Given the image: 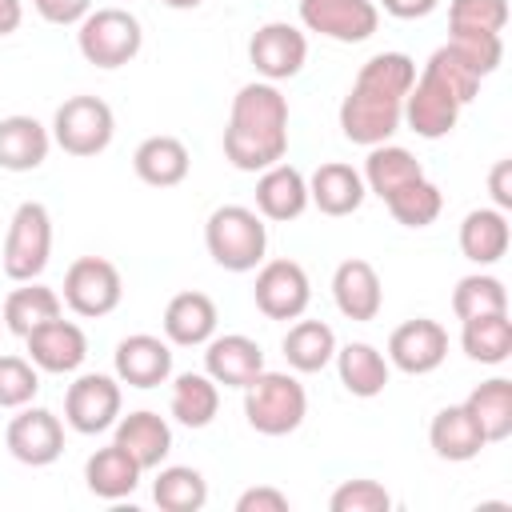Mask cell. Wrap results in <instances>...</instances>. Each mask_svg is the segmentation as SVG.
<instances>
[{
	"label": "cell",
	"mask_w": 512,
	"mask_h": 512,
	"mask_svg": "<svg viewBox=\"0 0 512 512\" xmlns=\"http://www.w3.org/2000/svg\"><path fill=\"white\" fill-rule=\"evenodd\" d=\"M164 8H176V12H192V8H200L204 0H160Z\"/></svg>",
	"instance_id": "obj_49"
},
{
	"label": "cell",
	"mask_w": 512,
	"mask_h": 512,
	"mask_svg": "<svg viewBox=\"0 0 512 512\" xmlns=\"http://www.w3.org/2000/svg\"><path fill=\"white\" fill-rule=\"evenodd\" d=\"M300 24L336 44H364L380 28L372 0H300Z\"/></svg>",
	"instance_id": "obj_11"
},
{
	"label": "cell",
	"mask_w": 512,
	"mask_h": 512,
	"mask_svg": "<svg viewBox=\"0 0 512 512\" xmlns=\"http://www.w3.org/2000/svg\"><path fill=\"white\" fill-rule=\"evenodd\" d=\"M48 256H52V216L40 200H24L8 220L0 268L8 280L24 284L48 268Z\"/></svg>",
	"instance_id": "obj_6"
},
{
	"label": "cell",
	"mask_w": 512,
	"mask_h": 512,
	"mask_svg": "<svg viewBox=\"0 0 512 512\" xmlns=\"http://www.w3.org/2000/svg\"><path fill=\"white\" fill-rule=\"evenodd\" d=\"M424 72L428 76H436L460 104H472L476 100V92H480V76H476V68L452 48V44H440L432 56H428V64H424Z\"/></svg>",
	"instance_id": "obj_39"
},
{
	"label": "cell",
	"mask_w": 512,
	"mask_h": 512,
	"mask_svg": "<svg viewBox=\"0 0 512 512\" xmlns=\"http://www.w3.org/2000/svg\"><path fill=\"white\" fill-rule=\"evenodd\" d=\"M416 80V60L408 52H376L360 64L348 96L340 100V132L360 144H384L404 124V96Z\"/></svg>",
	"instance_id": "obj_1"
},
{
	"label": "cell",
	"mask_w": 512,
	"mask_h": 512,
	"mask_svg": "<svg viewBox=\"0 0 512 512\" xmlns=\"http://www.w3.org/2000/svg\"><path fill=\"white\" fill-rule=\"evenodd\" d=\"M40 392V368L28 356H0V408H24Z\"/></svg>",
	"instance_id": "obj_40"
},
{
	"label": "cell",
	"mask_w": 512,
	"mask_h": 512,
	"mask_svg": "<svg viewBox=\"0 0 512 512\" xmlns=\"http://www.w3.org/2000/svg\"><path fill=\"white\" fill-rule=\"evenodd\" d=\"M152 500L164 512H200L208 504V480L192 464H168L152 480Z\"/></svg>",
	"instance_id": "obj_36"
},
{
	"label": "cell",
	"mask_w": 512,
	"mask_h": 512,
	"mask_svg": "<svg viewBox=\"0 0 512 512\" xmlns=\"http://www.w3.org/2000/svg\"><path fill=\"white\" fill-rule=\"evenodd\" d=\"M504 24H508V0H452L448 4V28L504 32Z\"/></svg>",
	"instance_id": "obj_42"
},
{
	"label": "cell",
	"mask_w": 512,
	"mask_h": 512,
	"mask_svg": "<svg viewBox=\"0 0 512 512\" xmlns=\"http://www.w3.org/2000/svg\"><path fill=\"white\" fill-rule=\"evenodd\" d=\"M332 360H336L340 384H344L352 396L372 400V396H380V392L388 388V372H392V364H388V356H384L380 348H372L368 340H352V344L336 348Z\"/></svg>",
	"instance_id": "obj_26"
},
{
	"label": "cell",
	"mask_w": 512,
	"mask_h": 512,
	"mask_svg": "<svg viewBox=\"0 0 512 512\" xmlns=\"http://www.w3.org/2000/svg\"><path fill=\"white\" fill-rule=\"evenodd\" d=\"M168 412L184 428H208L220 412V384L208 372H180L172 380Z\"/></svg>",
	"instance_id": "obj_30"
},
{
	"label": "cell",
	"mask_w": 512,
	"mask_h": 512,
	"mask_svg": "<svg viewBox=\"0 0 512 512\" xmlns=\"http://www.w3.org/2000/svg\"><path fill=\"white\" fill-rule=\"evenodd\" d=\"M452 312H456V320L484 316V312H508V288H504V280H496L488 272H472V276L456 280V288H452Z\"/></svg>",
	"instance_id": "obj_38"
},
{
	"label": "cell",
	"mask_w": 512,
	"mask_h": 512,
	"mask_svg": "<svg viewBox=\"0 0 512 512\" xmlns=\"http://www.w3.org/2000/svg\"><path fill=\"white\" fill-rule=\"evenodd\" d=\"M508 240H512V232H508V216L500 208H472L460 220V252H464V260H472L480 268L496 264L508 252Z\"/></svg>",
	"instance_id": "obj_29"
},
{
	"label": "cell",
	"mask_w": 512,
	"mask_h": 512,
	"mask_svg": "<svg viewBox=\"0 0 512 512\" xmlns=\"http://www.w3.org/2000/svg\"><path fill=\"white\" fill-rule=\"evenodd\" d=\"M76 48L96 68H124L144 48V28L128 8H92L76 24Z\"/></svg>",
	"instance_id": "obj_5"
},
{
	"label": "cell",
	"mask_w": 512,
	"mask_h": 512,
	"mask_svg": "<svg viewBox=\"0 0 512 512\" xmlns=\"http://www.w3.org/2000/svg\"><path fill=\"white\" fill-rule=\"evenodd\" d=\"M332 300H336L340 316H348V320H356V324L376 320L380 308H384L380 272H376L368 260H360V256L336 264V272H332Z\"/></svg>",
	"instance_id": "obj_18"
},
{
	"label": "cell",
	"mask_w": 512,
	"mask_h": 512,
	"mask_svg": "<svg viewBox=\"0 0 512 512\" xmlns=\"http://www.w3.org/2000/svg\"><path fill=\"white\" fill-rule=\"evenodd\" d=\"M248 60H252V68L268 84L292 80L304 68V60H308V36L296 24H288V20H268V24H260L252 32Z\"/></svg>",
	"instance_id": "obj_12"
},
{
	"label": "cell",
	"mask_w": 512,
	"mask_h": 512,
	"mask_svg": "<svg viewBox=\"0 0 512 512\" xmlns=\"http://www.w3.org/2000/svg\"><path fill=\"white\" fill-rule=\"evenodd\" d=\"M4 444H8L12 460H20V464H28V468H48V464H56L60 452H64V424H60L56 412L24 404V408L8 420Z\"/></svg>",
	"instance_id": "obj_13"
},
{
	"label": "cell",
	"mask_w": 512,
	"mask_h": 512,
	"mask_svg": "<svg viewBox=\"0 0 512 512\" xmlns=\"http://www.w3.org/2000/svg\"><path fill=\"white\" fill-rule=\"evenodd\" d=\"M360 176H364V188L384 200V196H392L400 184L424 176V168H420V160H416L408 148L384 140V144H372V148H368V160H364V172H360Z\"/></svg>",
	"instance_id": "obj_34"
},
{
	"label": "cell",
	"mask_w": 512,
	"mask_h": 512,
	"mask_svg": "<svg viewBox=\"0 0 512 512\" xmlns=\"http://www.w3.org/2000/svg\"><path fill=\"white\" fill-rule=\"evenodd\" d=\"M428 444H432V452H436L440 460H448V464L476 460V456L488 448L484 432L476 428V420L468 416L464 404H448V408H440V412L432 416V424H428Z\"/></svg>",
	"instance_id": "obj_24"
},
{
	"label": "cell",
	"mask_w": 512,
	"mask_h": 512,
	"mask_svg": "<svg viewBox=\"0 0 512 512\" xmlns=\"http://www.w3.org/2000/svg\"><path fill=\"white\" fill-rule=\"evenodd\" d=\"M132 168H136V176H140L144 184H152V188H176V184L188 176L192 156H188L184 140H176V136H148V140L136 144Z\"/></svg>",
	"instance_id": "obj_27"
},
{
	"label": "cell",
	"mask_w": 512,
	"mask_h": 512,
	"mask_svg": "<svg viewBox=\"0 0 512 512\" xmlns=\"http://www.w3.org/2000/svg\"><path fill=\"white\" fill-rule=\"evenodd\" d=\"M460 108H464V104H460L436 76L420 72V76L412 80L408 96H404V124H408L416 136H424V140H440V136H448V132L456 128Z\"/></svg>",
	"instance_id": "obj_15"
},
{
	"label": "cell",
	"mask_w": 512,
	"mask_h": 512,
	"mask_svg": "<svg viewBox=\"0 0 512 512\" xmlns=\"http://www.w3.org/2000/svg\"><path fill=\"white\" fill-rule=\"evenodd\" d=\"M488 192H492V204L500 212L512 208V160H496L492 172H488Z\"/></svg>",
	"instance_id": "obj_46"
},
{
	"label": "cell",
	"mask_w": 512,
	"mask_h": 512,
	"mask_svg": "<svg viewBox=\"0 0 512 512\" xmlns=\"http://www.w3.org/2000/svg\"><path fill=\"white\" fill-rule=\"evenodd\" d=\"M284 360L296 372H320L336 356V332L324 320H296L284 336Z\"/></svg>",
	"instance_id": "obj_35"
},
{
	"label": "cell",
	"mask_w": 512,
	"mask_h": 512,
	"mask_svg": "<svg viewBox=\"0 0 512 512\" xmlns=\"http://www.w3.org/2000/svg\"><path fill=\"white\" fill-rule=\"evenodd\" d=\"M52 148V132L36 120V116H4L0 120V168L8 172H32L48 160Z\"/></svg>",
	"instance_id": "obj_25"
},
{
	"label": "cell",
	"mask_w": 512,
	"mask_h": 512,
	"mask_svg": "<svg viewBox=\"0 0 512 512\" xmlns=\"http://www.w3.org/2000/svg\"><path fill=\"white\" fill-rule=\"evenodd\" d=\"M24 344H28V360H32L40 372H52V376L76 372V368L84 364V356H88V336H84V328L72 324V320H64V316H56V320L32 328V332L24 336Z\"/></svg>",
	"instance_id": "obj_16"
},
{
	"label": "cell",
	"mask_w": 512,
	"mask_h": 512,
	"mask_svg": "<svg viewBox=\"0 0 512 512\" xmlns=\"http://www.w3.org/2000/svg\"><path fill=\"white\" fill-rule=\"evenodd\" d=\"M252 300L268 320H300L308 300H312V284L304 264L296 260H264L252 284Z\"/></svg>",
	"instance_id": "obj_10"
},
{
	"label": "cell",
	"mask_w": 512,
	"mask_h": 512,
	"mask_svg": "<svg viewBox=\"0 0 512 512\" xmlns=\"http://www.w3.org/2000/svg\"><path fill=\"white\" fill-rule=\"evenodd\" d=\"M60 300L84 316V320H96V316H108L120 308L124 300V280H120V268L104 256H80L68 264L64 272V292Z\"/></svg>",
	"instance_id": "obj_8"
},
{
	"label": "cell",
	"mask_w": 512,
	"mask_h": 512,
	"mask_svg": "<svg viewBox=\"0 0 512 512\" xmlns=\"http://www.w3.org/2000/svg\"><path fill=\"white\" fill-rule=\"evenodd\" d=\"M236 512H288V496L272 484H256L236 496Z\"/></svg>",
	"instance_id": "obj_44"
},
{
	"label": "cell",
	"mask_w": 512,
	"mask_h": 512,
	"mask_svg": "<svg viewBox=\"0 0 512 512\" xmlns=\"http://www.w3.org/2000/svg\"><path fill=\"white\" fill-rule=\"evenodd\" d=\"M380 8L396 20H424L440 8V0H380Z\"/></svg>",
	"instance_id": "obj_47"
},
{
	"label": "cell",
	"mask_w": 512,
	"mask_h": 512,
	"mask_svg": "<svg viewBox=\"0 0 512 512\" xmlns=\"http://www.w3.org/2000/svg\"><path fill=\"white\" fill-rule=\"evenodd\" d=\"M112 368H116V380L128 388H156L172 376V344L152 332H132L116 344Z\"/></svg>",
	"instance_id": "obj_17"
},
{
	"label": "cell",
	"mask_w": 512,
	"mask_h": 512,
	"mask_svg": "<svg viewBox=\"0 0 512 512\" xmlns=\"http://www.w3.org/2000/svg\"><path fill=\"white\" fill-rule=\"evenodd\" d=\"M328 508L332 512H388L392 508V496H388V488L380 480L360 476V480H344L328 496Z\"/></svg>",
	"instance_id": "obj_43"
},
{
	"label": "cell",
	"mask_w": 512,
	"mask_h": 512,
	"mask_svg": "<svg viewBox=\"0 0 512 512\" xmlns=\"http://www.w3.org/2000/svg\"><path fill=\"white\" fill-rule=\"evenodd\" d=\"M244 416L260 436H288L308 416V392L288 372H260L244 384Z\"/></svg>",
	"instance_id": "obj_4"
},
{
	"label": "cell",
	"mask_w": 512,
	"mask_h": 512,
	"mask_svg": "<svg viewBox=\"0 0 512 512\" xmlns=\"http://www.w3.org/2000/svg\"><path fill=\"white\" fill-rule=\"evenodd\" d=\"M216 304L208 292H176L164 308V340L176 348H200L216 336Z\"/></svg>",
	"instance_id": "obj_21"
},
{
	"label": "cell",
	"mask_w": 512,
	"mask_h": 512,
	"mask_svg": "<svg viewBox=\"0 0 512 512\" xmlns=\"http://www.w3.org/2000/svg\"><path fill=\"white\" fill-rule=\"evenodd\" d=\"M32 8H36L48 24L68 28V24H80V20L92 12V0H32Z\"/></svg>",
	"instance_id": "obj_45"
},
{
	"label": "cell",
	"mask_w": 512,
	"mask_h": 512,
	"mask_svg": "<svg viewBox=\"0 0 512 512\" xmlns=\"http://www.w3.org/2000/svg\"><path fill=\"white\" fill-rule=\"evenodd\" d=\"M204 248L224 272H252L264 264L268 252V228L256 208L244 204H220L204 220Z\"/></svg>",
	"instance_id": "obj_3"
},
{
	"label": "cell",
	"mask_w": 512,
	"mask_h": 512,
	"mask_svg": "<svg viewBox=\"0 0 512 512\" xmlns=\"http://www.w3.org/2000/svg\"><path fill=\"white\" fill-rule=\"evenodd\" d=\"M288 152V96L268 84L252 80L232 96L228 128H224V160L240 172H264L280 164Z\"/></svg>",
	"instance_id": "obj_2"
},
{
	"label": "cell",
	"mask_w": 512,
	"mask_h": 512,
	"mask_svg": "<svg viewBox=\"0 0 512 512\" xmlns=\"http://www.w3.org/2000/svg\"><path fill=\"white\" fill-rule=\"evenodd\" d=\"M112 428H116L112 440H116L144 472H148V468H160L164 456L172 452V428H168V420L156 416V412H148V408L120 416Z\"/></svg>",
	"instance_id": "obj_23"
},
{
	"label": "cell",
	"mask_w": 512,
	"mask_h": 512,
	"mask_svg": "<svg viewBox=\"0 0 512 512\" xmlns=\"http://www.w3.org/2000/svg\"><path fill=\"white\" fill-rule=\"evenodd\" d=\"M460 348L476 364H504L512 356V320L508 312H484L460 320Z\"/></svg>",
	"instance_id": "obj_33"
},
{
	"label": "cell",
	"mask_w": 512,
	"mask_h": 512,
	"mask_svg": "<svg viewBox=\"0 0 512 512\" xmlns=\"http://www.w3.org/2000/svg\"><path fill=\"white\" fill-rule=\"evenodd\" d=\"M24 24V4L20 0H0V36H12Z\"/></svg>",
	"instance_id": "obj_48"
},
{
	"label": "cell",
	"mask_w": 512,
	"mask_h": 512,
	"mask_svg": "<svg viewBox=\"0 0 512 512\" xmlns=\"http://www.w3.org/2000/svg\"><path fill=\"white\" fill-rule=\"evenodd\" d=\"M64 316V300L56 288H44L36 280H24V288H12L4 300V328L12 336H28L32 328Z\"/></svg>",
	"instance_id": "obj_32"
},
{
	"label": "cell",
	"mask_w": 512,
	"mask_h": 512,
	"mask_svg": "<svg viewBox=\"0 0 512 512\" xmlns=\"http://www.w3.org/2000/svg\"><path fill=\"white\" fill-rule=\"evenodd\" d=\"M304 208H308V180H304L300 168L280 160V164L260 172V180H256V212L264 220L284 224V220L304 216Z\"/></svg>",
	"instance_id": "obj_22"
},
{
	"label": "cell",
	"mask_w": 512,
	"mask_h": 512,
	"mask_svg": "<svg viewBox=\"0 0 512 512\" xmlns=\"http://www.w3.org/2000/svg\"><path fill=\"white\" fill-rule=\"evenodd\" d=\"M384 204H388V212H392L396 224H404V228H428L440 216L444 196H440V188L428 176H416V180L400 184L392 196H384Z\"/></svg>",
	"instance_id": "obj_37"
},
{
	"label": "cell",
	"mask_w": 512,
	"mask_h": 512,
	"mask_svg": "<svg viewBox=\"0 0 512 512\" xmlns=\"http://www.w3.org/2000/svg\"><path fill=\"white\" fill-rule=\"evenodd\" d=\"M140 476H144V468H140L116 440H112L108 448H96V452L88 456V464H84L88 492L100 496V500H124V496H132L136 484H140Z\"/></svg>",
	"instance_id": "obj_28"
},
{
	"label": "cell",
	"mask_w": 512,
	"mask_h": 512,
	"mask_svg": "<svg viewBox=\"0 0 512 512\" xmlns=\"http://www.w3.org/2000/svg\"><path fill=\"white\" fill-rule=\"evenodd\" d=\"M116 116L100 96H68L52 116V140L68 156H96L112 144Z\"/></svg>",
	"instance_id": "obj_7"
},
{
	"label": "cell",
	"mask_w": 512,
	"mask_h": 512,
	"mask_svg": "<svg viewBox=\"0 0 512 512\" xmlns=\"http://www.w3.org/2000/svg\"><path fill=\"white\" fill-rule=\"evenodd\" d=\"M120 404H124V392H120L116 376L84 372L64 392V420H68L72 432L96 436V432H108L120 420Z\"/></svg>",
	"instance_id": "obj_9"
},
{
	"label": "cell",
	"mask_w": 512,
	"mask_h": 512,
	"mask_svg": "<svg viewBox=\"0 0 512 512\" xmlns=\"http://www.w3.org/2000/svg\"><path fill=\"white\" fill-rule=\"evenodd\" d=\"M364 196V176L344 160H324L308 176V204H316L324 216H352L364 204Z\"/></svg>",
	"instance_id": "obj_20"
},
{
	"label": "cell",
	"mask_w": 512,
	"mask_h": 512,
	"mask_svg": "<svg viewBox=\"0 0 512 512\" xmlns=\"http://www.w3.org/2000/svg\"><path fill=\"white\" fill-rule=\"evenodd\" d=\"M204 372L224 388H244L264 372V348L244 332L212 336L204 344Z\"/></svg>",
	"instance_id": "obj_19"
},
{
	"label": "cell",
	"mask_w": 512,
	"mask_h": 512,
	"mask_svg": "<svg viewBox=\"0 0 512 512\" xmlns=\"http://www.w3.org/2000/svg\"><path fill=\"white\" fill-rule=\"evenodd\" d=\"M468 416L476 420V428L484 432L488 444H500L512 436V380L492 376L484 384H476L464 400Z\"/></svg>",
	"instance_id": "obj_31"
},
{
	"label": "cell",
	"mask_w": 512,
	"mask_h": 512,
	"mask_svg": "<svg viewBox=\"0 0 512 512\" xmlns=\"http://www.w3.org/2000/svg\"><path fill=\"white\" fill-rule=\"evenodd\" d=\"M444 356H448V332L440 320L416 316V320H404L400 328H392V336H388V364L408 376L436 372L444 364Z\"/></svg>",
	"instance_id": "obj_14"
},
{
	"label": "cell",
	"mask_w": 512,
	"mask_h": 512,
	"mask_svg": "<svg viewBox=\"0 0 512 512\" xmlns=\"http://www.w3.org/2000/svg\"><path fill=\"white\" fill-rule=\"evenodd\" d=\"M448 32H452L448 44L476 68L480 80L500 68V60H504V40H500V32H464V28H448Z\"/></svg>",
	"instance_id": "obj_41"
}]
</instances>
